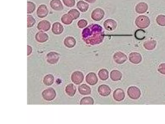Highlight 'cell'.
Here are the masks:
<instances>
[{"label": "cell", "mask_w": 165, "mask_h": 124, "mask_svg": "<svg viewBox=\"0 0 165 124\" xmlns=\"http://www.w3.org/2000/svg\"><path fill=\"white\" fill-rule=\"evenodd\" d=\"M35 23V20L32 16L27 15V27H32Z\"/></svg>", "instance_id": "obj_34"}, {"label": "cell", "mask_w": 165, "mask_h": 124, "mask_svg": "<svg viewBox=\"0 0 165 124\" xmlns=\"http://www.w3.org/2000/svg\"><path fill=\"white\" fill-rule=\"evenodd\" d=\"M98 76L102 81H106L109 78V72L106 69H102L98 72Z\"/></svg>", "instance_id": "obj_27"}, {"label": "cell", "mask_w": 165, "mask_h": 124, "mask_svg": "<svg viewBox=\"0 0 165 124\" xmlns=\"http://www.w3.org/2000/svg\"><path fill=\"white\" fill-rule=\"evenodd\" d=\"M135 23L139 28L145 29L150 25V20L149 17L146 16H139L136 19Z\"/></svg>", "instance_id": "obj_2"}, {"label": "cell", "mask_w": 165, "mask_h": 124, "mask_svg": "<svg viewBox=\"0 0 165 124\" xmlns=\"http://www.w3.org/2000/svg\"><path fill=\"white\" fill-rule=\"evenodd\" d=\"M85 1L89 3H94L96 1V0H85Z\"/></svg>", "instance_id": "obj_39"}, {"label": "cell", "mask_w": 165, "mask_h": 124, "mask_svg": "<svg viewBox=\"0 0 165 124\" xmlns=\"http://www.w3.org/2000/svg\"><path fill=\"white\" fill-rule=\"evenodd\" d=\"M113 98L117 101H121L125 98V94L124 91L120 88L117 89L113 93Z\"/></svg>", "instance_id": "obj_15"}, {"label": "cell", "mask_w": 165, "mask_h": 124, "mask_svg": "<svg viewBox=\"0 0 165 124\" xmlns=\"http://www.w3.org/2000/svg\"><path fill=\"white\" fill-rule=\"evenodd\" d=\"M32 51H33V50H32V47L30 46L29 45H28L27 46V55L29 56L31 54H32Z\"/></svg>", "instance_id": "obj_38"}, {"label": "cell", "mask_w": 165, "mask_h": 124, "mask_svg": "<svg viewBox=\"0 0 165 124\" xmlns=\"http://www.w3.org/2000/svg\"><path fill=\"white\" fill-rule=\"evenodd\" d=\"M64 3L66 7H72L75 5V0H63Z\"/></svg>", "instance_id": "obj_35"}, {"label": "cell", "mask_w": 165, "mask_h": 124, "mask_svg": "<svg viewBox=\"0 0 165 124\" xmlns=\"http://www.w3.org/2000/svg\"><path fill=\"white\" fill-rule=\"evenodd\" d=\"M73 21V19H72V17L68 13L64 15L61 17V21L62 22L66 25H69L71 24Z\"/></svg>", "instance_id": "obj_28"}, {"label": "cell", "mask_w": 165, "mask_h": 124, "mask_svg": "<svg viewBox=\"0 0 165 124\" xmlns=\"http://www.w3.org/2000/svg\"><path fill=\"white\" fill-rule=\"evenodd\" d=\"M135 36L137 39L142 40L145 37V32L142 30H138L135 32Z\"/></svg>", "instance_id": "obj_31"}, {"label": "cell", "mask_w": 165, "mask_h": 124, "mask_svg": "<svg viewBox=\"0 0 165 124\" xmlns=\"http://www.w3.org/2000/svg\"><path fill=\"white\" fill-rule=\"evenodd\" d=\"M54 82V78L51 74H48L45 76L43 79V83L46 86H50L52 85Z\"/></svg>", "instance_id": "obj_25"}, {"label": "cell", "mask_w": 165, "mask_h": 124, "mask_svg": "<svg viewBox=\"0 0 165 124\" xmlns=\"http://www.w3.org/2000/svg\"><path fill=\"white\" fill-rule=\"evenodd\" d=\"M42 95L45 100L50 101L53 100L55 98L56 93L53 88L50 87L43 91Z\"/></svg>", "instance_id": "obj_3"}, {"label": "cell", "mask_w": 165, "mask_h": 124, "mask_svg": "<svg viewBox=\"0 0 165 124\" xmlns=\"http://www.w3.org/2000/svg\"><path fill=\"white\" fill-rule=\"evenodd\" d=\"M64 31L63 25L58 22H55L52 25V32L55 35H59L62 34Z\"/></svg>", "instance_id": "obj_17"}, {"label": "cell", "mask_w": 165, "mask_h": 124, "mask_svg": "<svg viewBox=\"0 0 165 124\" xmlns=\"http://www.w3.org/2000/svg\"><path fill=\"white\" fill-rule=\"evenodd\" d=\"M113 59L116 63L118 64H122L127 60V57L126 55L124 53L119 51L114 54Z\"/></svg>", "instance_id": "obj_8"}, {"label": "cell", "mask_w": 165, "mask_h": 124, "mask_svg": "<svg viewBox=\"0 0 165 124\" xmlns=\"http://www.w3.org/2000/svg\"><path fill=\"white\" fill-rule=\"evenodd\" d=\"M50 6L53 10L56 11L63 10L64 7L60 0H52L50 2Z\"/></svg>", "instance_id": "obj_18"}, {"label": "cell", "mask_w": 165, "mask_h": 124, "mask_svg": "<svg viewBox=\"0 0 165 124\" xmlns=\"http://www.w3.org/2000/svg\"><path fill=\"white\" fill-rule=\"evenodd\" d=\"M64 44L67 48H72L76 44V41L72 36H68L64 39Z\"/></svg>", "instance_id": "obj_21"}, {"label": "cell", "mask_w": 165, "mask_h": 124, "mask_svg": "<svg viewBox=\"0 0 165 124\" xmlns=\"http://www.w3.org/2000/svg\"><path fill=\"white\" fill-rule=\"evenodd\" d=\"M77 7L82 12H85L88 10L89 9V4L87 2H85L83 1H80L78 2L77 4Z\"/></svg>", "instance_id": "obj_26"}, {"label": "cell", "mask_w": 165, "mask_h": 124, "mask_svg": "<svg viewBox=\"0 0 165 124\" xmlns=\"http://www.w3.org/2000/svg\"><path fill=\"white\" fill-rule=\"evenodd\" d=\"M65 91L66 94L69 96L72 97L76 94L77 88L73 84L70 83L66 86Z\"/></svg>", "instance_id": "obj_22"}, {"label": "cell", "mask_w": 165, "mask_h": 124, "mask_svg": "<svg viewBox=\"0 0 165 124\" xmlns=\"http://www.w3.org/2000/svg\"><path fill=\"white\" fill-rule=\"evenodd\" d=\"M98 92L101 96L107 97L111 94V89L110 87L105 84H102L98 88Z\"/></svg>", "instance_id": "obj_13"}, {"label": "cell", "mask_w": 165, "mask_h": 124, "mask_svg": "<svg viewBox=\"0 0 165 124\" xmlns=\"http://www.w3.org/2000/svg\"><path fill=\"white\" fill-rule=\"evenodd\" d=\"M88 24V22L86 20H79L78 22V26L79 28L82 29L85 28Z\"/></svg>", "instance_id": "obj_36"}, {"label": "cell", "mask_w": 165, "mask_h": 124, "mask_svg": "<svg viewBox=\"0 0 165 124\" xmlns=\"http://www.w3.org/2000/svg\"><path fill=\"white\" fill-rule=\"evenodd\" d=\"M127 94L132 99H137L140 97L141 92L139 88L135 86H131L128 88Z\"/></svg>", "instance_id": "obj_5"}, {"label": "cell", "mask_w": 165, "mask_h": 124, "mask_svg": "<svg viewBox=\"0 0 165 124\" xmlns=\"http://www.w3.org/2000/svg\"><path fill=\"white\" fill-rule=\"evenodd\" d=\"M49 10L47 6L45 4H42L38 7L37 10V16L40 18H44L48 15Z\"/></svg>", "instance_id": "obj_14"}, {"label": "cell", "mask_w": 165, "mask_h": 124, "mask_svg": "<svg viewBox=\"0 0 165 124\" xmlns=\"http://www.w3.org/2000/svg\"><path fill=\"white\" fill-rule=\"evenodd\" d=\"M104 26L106 30L112 31L116 28L117 23L114 20H112V19H108L104 22Z\"/></svg>", "instance_id": "obj_9"}, {"label": "cell", "mask_w": 165, "mask_h": 124, "mask_svg": "<svg viewBox=\"0 0 165 124\" xmlns=\"http://www.w3.org/2000/svg\"><path fill=\"white\" fill-rule=\"evenodd\" d=\"M110 76L112 81H118L122 79V74L119 71L114 70L111 72Z\"/></svg>", "instance_id": "obj_23"}, {"label": "cell", "mask_w": 165, "mask_h": 124, "mask_svg": "<svg viewBox=\"0 0 165 124\" xmlns=\"http://www.w3.org/2000/svg\"><path fill=\"white\" fill-rule=\"evenodd\" d=\"M68 14L72 17L73 20H77V19H78L79 16H80V13L76 9H71L68 12Z\"/></svg>", "instance_id": "obj_30"}, {"label": "cell", "mask_w": 165, "mask_h": 124, "mask_svg": "<svg viewBox=\"0 0 165 124\" xmlns=\"http://www.w3.org/2000/svg\"><path fill=\"white\" fill-rule=\"evenodd\" d=\"M158 70V71L160 73L163 74V75H165V63L160 64Z\"/></svg>", "instance_id": "obj_37"}, {"label": "cell", "mask_w": 165, "mask_h": 124, "mask_svg": "<svg viewBox=\"0 0 165 124\" xmlns=\"http://www.w3.org/2000/svg\"><path fill=\"white\" fill-rule=\"evenodd\" d=\"M129 59L132 63L138 64L142 61V57L138 52H132L129 55Z\"/></svg>", "instance_id": "obj_12"}, {"label": "cell", "mask_w": 165, "mask_h": 124, "mask_svg": "<svg viewBox=\"0 0 165 124\" xmlns=\"http://www.w3.org/2000/svg\"><path fill=\"white\" fill-rule=\"evenodd\" d=\"M86 82L89 85H95L98 82V78L97 75L93 72L88 73L85 78Z\"/></svg>", "instance_id": "obj_10"}, {"label": "cell", "mask_w": 165, "mask_h": 124, "mask_svg": "<svg viewBox=\"0 0 165 124\" xmlns=\"http://www.w3.org/2000/svg\"><path fill=\"white\" fill-rule=\"evenodd\" d=\"M51 27V24L49 21L47 20H43L39 22L37 25V29L39 30L43 31V32H47L50 29Z\"/></svg>", "instance_id": "obj_11"}, {"label": "cell", "mask_w": 165, "mask_h": 124, "mask_svg": "<svg viewBox=\"0 0 165 124\" xmlns=\"http://www.w3.org/2000/svg\"><path fill=\"white\" fill-rule=\"evenodd\" d=\"M35 39L38 42L43 43L48 41L49 36L47 34L44 33L43 31H40L36 34Z\"/></svg>", "instance_id": "obj_16"}, {"label": "cell", "mask_w": 165, "mask_h": 124, "mask_svg": "<svg viewBox=\"0 0 165 124\" xmlns=\"http://www.w3.org/2000/svg\"><path fill=\"white\" fill-rule=\"evenodd\" d=\"M148 6L145 2H141L138 3L136 7V11L139 14L144 13L147 11Z\"/></svg>", "instance_id": "obj_20"}, {"label": "cell", "mask_w": 165, "mask_h": 124, "mask_svg": "<svg viewBox=\"0 0 165 124\" xmlns=\"http://www.w3.org/2000/svg\"><path fill=\"white\" fill-rule=\"evenodd\" d=\"M94 104V100L90 97H84L82 98L80 101L81 105H93Z\"/></svg>", "instance_id": "obj_29"}, {"label": "cell", "mask_w": 165, "mask_h": 124, "mask_svg": "<svg viewBox=\"0 0 165 124\" xmlns=\"http://www.w3.org/2000/svg\"><path fill=\"white\" fill-rule=\"evenodd\" d=\"M105 15L104 10L100 8H97L92 11L91 17L95 21H100L103 19Z\"/></svg>", "instance_id": "obj_7"}, {"label": "cell", "mask_w": 165, "mask_h": 124, "mask_svg": "<svg viewBox=\"0 0 165 124\" xmlns=\"http://www.w3.org/2000/svg\"><path fill=\"white\" fill-rule=\"evenodd\" d=\"M78 92L82 95H88L91 93V89L87 84H83L79 85L78 88Z\"/></svg>", "instance_id": "obj_19"}, {"label": "cell", "mask_w": 165, "mask_h": 124, "mask_svg": "<svg viewBox=\"0 0 165 124\" xmlns=\"http://www.w3.org/2000/svg\"><path fill=\"white\" fill-rule=\"evenodd\" d=\"M82 37L83 41L87 45H96L103 41L104 34L100 25L91 24L83 30Z\"/></svg>", "instance_id": "obj_1"}, {"label": "cell", "mask_w": 165, "mask_h": 124, "mask_svg": "<svg viewBox=\"0 0 165 124\" xmlns=\"http://www.w3.org/2000/svg\"><path fill=\"white\" fill-rule=\"evenodd\" d=\"M84 79L83 74L81 71H77L71 75V80L76 85H79L82 83Z\"/></svg>", "instance_id": "obj_4"}, {"label": "cell", "mask_w": 165, "mask_h": 124, "mask_svg": "<svg viewBox=\"0 0 165 124\" xmlns=\"http://www.w3.org/2000/svg\"><path fill=\"white\" fill-rule=\"evenodd\" d=\"M59 59H60V55L57 52H49L47 55V61L50 64H54L57 63Z\"/></svg>", "instance_id": "obj_6"}, {"label": "cell", "mask_w": 165, "mask_h": 124, "mask_svg": "<svg viewBox=\"0 0 165 124\" xmlns=\"http://www.w3.org/2000/svg\"><path fill=\"white\" fill-rule=\"evenodd\" d=\"M157 22L159 25L161 26H165V16H158L157 17Z\"/></svg>", "instance_id": "obj_33"}, {"label": "cell", "mask_w": 165, "mask_h": 124, "mask_svg": "<svg viewBox=\"0 0 165 124\" xmlns=\"http://www.w3.org/2000/svg\"><path fill=\"white\" fill-rule=\"evenodd\" d=\"M157 45V42L154 40L147 41L144 43V46L146 49L151 50L154 49Z\"/></svg>", "instance_id": "obj_24"}, {"label": "cell", "mask_w": 165, "mask_h": 124, "mask_svg": "<svg viewBox=\"0 0 165 124\" xmlns=\"http://www.w3.org/2000/svg\"><path fill=\"white\" fill-rule=\"evenodd\" d=\"M35 5L34 2H27V13L31 14L35 11Z\"/></svg>", "instance_id": "obj_32"}]
</instances>
